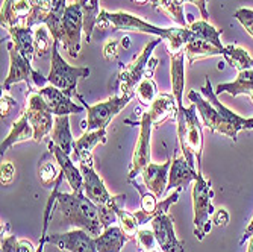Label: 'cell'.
Here are the masks:
<instances>
[{
	"label": "cell",
	"mask_w": 253,
	"mask_h": 252,
	"mask_svg": "<svg viewBox=\"0 0 253 252\" xmlns=\"http://www.w3.org/2000/svg\"><path fill=\"white\" fill-rule=\"evenodd\" d=\"M150 252H163V251H159V249H155V251H150Z\"/></svg>",
	"instance_id": "obj_54"
},
{
	"label": "cell",
	"mask_w": 253,
	"mask_h": 252,
	"mask_svg": "<svg viewBox=\"0 0 253 252\" xmlns=\"http://www.w3.org/2000/svg\"><path fill=\"white\" fill-rule=\"evenodd\" d=\"M133 2L138 3V5H146V3L149 2V0H133Z\"/></svg>",
	"instance_id": "obj_53"
},
{
	"label": "cell",
	"mask_w": 253,
	"mask_h": 252,
	"mask_svg": "<svg viewBox=\"0 0 253 252\" xmlns=\"http://www.w3.org/2000/svg\"><path fill=\"white\" fill-rule=\"evenodd\" d=\"M122 41H123V48H126V49H127V48H129V38H127V37H125Z\"/></svg>",
	"instance_id": "obj_52"
},
{
	"label": "cell",
	"mask_w": 253,
	"mask_h": 252,
	"mask_svg": "<svg viewBox=\"0 0 253 252\" xmlns=\"http://www.w3.org/2000/svg\"><path fill=\"white\" fill-rule=\"evenodd\" d=\"M253 91V68H249V70L240 72L237 79L234 82H226V84H218L215 95H221V93H227L231 96H240V95H247Z\"/></svg>",
	"instance_id": "obj_29"
},
{
	"label": "cell",
	"mask_w": 253,
	"mask_h": 252,
	"mask_svg": "<svg viewBox=\"0 0 253 252\" xmlns=\"http://www.w3.org/2000/svg\"><path fill=\"white\" fill-rule=\"evenodd\" d=\"M8 53H9V72L3 82L5 90H9L11 85L18 84V82H26L29 90H34V87H38V88L47 87L49 79L44 78L37 70H34L31 61L26 59L18 50H15L12 43L8 44Z\"/></svg>",
	"instance_id": "obj_7"
},
{
	"label": "cell",
	"mask_w": 253,
	"mask_h": 252,
	"mask_svg": "<svg viewBox=\"0 0 253 252\" xmlns=\"http://www.w3.org/2000/svg\"><path fill=\"white\" fill-rule=\"evenodd\" d=\"M252 236H253V219H252V220H250V223L247 225L246 231H244V234H243V237H241V240H240V245H244L247 240H250V239H252Z\"/></svg>",
	"instance_id": "obj_50"
},
{
	"label": "cell",
	"mask_w": 253,
	"mask_h": 252,
	"mask_svg": "<svg viewBox=\"0 0 253 252\" xmlns=\"http://www.w3.org/2000/svg\"><path fill=\"white\" fill-rule=\"evenodd\" d=\"M185 56L188 59V64H193L199 59H203V58H212V56H218V55H223V50L215 48L214 44L205 41L202 38H197V37H193L187 46H185Z\"/></svg>",
	"instance_id": "obj_30"
},
{
	"label": "cell",
	"mask_w": 253,
	"mask_h": 252,
	"mask_svg": "<svg viewBox=\"0 0 253 252\" xmlns=\"http://www.w3.org/2000/svg\"><path fill=\"white\" fill-rule=\"evenodd\" d=\"M38 91H40V95L44 98L45 103L49 105L50 111L55 114V116H70V114H76V112L84 111L82 106L72 102V98H68L62 90L53 87L52 84H49L44 88H40Z\"/></svg>",
	"instance_id": "obj_18"
},
{
	"label": "cell",
	"mask_w": 253,
	"mask_h": 252,
	"mask_svg": "<svg viewBox=\"0 0 253 252\" xmlns=\"http://www.w3.org/2000/svg\"><path fill=\"white\" fill-rule=\"evenodd\" d=\"M152 230L156 236L159 249L163 252H185V242L176 237L174 233V219L170 213L156 216L152 222Z\"/></svg>",
	"instance_id": "obj_14"
},
{
	"label": "cell",
	"mask_w": 253,
	"mask_h": 252,
	"mask_svg": "<svg viewBox=\"0 0 253 252\" xmlns=\"http://www.w3.org/2000/svg\"><path fill=\"white\" fill-rule=\"evenodd\" d=\"M149 114L153 126H158L161 123H164L167 119H170L171 116L176 119L177 114V103L173 95H158L156 99L152 102V105L149 106Z\"/></svg>",
	"instance_id": "obj_23"
},
{
	"label": "cell",
	"mask_w": 253,
	"mask_h": 252,
	"mask_svg": "<svg viewBox=\"0 0 253 252\" xmlns=\"http://www.w3.org/2000/svg\"><path fill=\"white\" fill-rule=\"evenodd\" d=\"M34 41H35V56L37 58H44L49 53V50L53 46V37L50 29L41 23V25L34 26Z\"/></svg>",
	"instance_id": "obj_38"
},
{
	"label": "cell",
	"mask_w": 253,
	"mask_h": 252,
	"mask_svg": "<svg viewBox=\"0 0 253 252\" xmlns=\"http://www.w3.org/2000/svg\"><path fill=\"white\" fill-rule=\"evenodd\" d=\"M152 119L150 114L143 112L141 114V123H140V135H138V142L135 145V151L132 155V161L129 167V176L127 181L136 179V176H140L143 170L152 163L150 161V137H152Z\"/></svg>",
	"instance_id": "obj_13"
},
{
	"label": "cell",
	"mask_w": 253,
	"mask_h": 252,
	"mask_svg": "<svg viewBox=\"0 0 253 252\" xmlns=\"http://www.w3.org/2000/svg\"><path fill=\"white\" fill-rule=\"evenodd\" d=\"M0 252H18V239L15 236H6L2 239Z\"/></svg>",
	"instance_id": "obj_45"
},
{
	"label": "cell",
	"mask_w": 253,
	"mask_h": 252,
	"mask_svg": "<svg viewBox=\"0 0 253 252\" xmlns=\"http://www.w3.org/2000/svg\"><path fill=\"white\" fill-rule=\"evenodd\" d=\"M212 198H214V190L211 187V181L205 179L203 173L199 172V176L193 184V211H194V236L200 242L211 231V216L215 213Z\"/></svg>",
	"instance_id": "obj_4"
},
{
	"label": "cell",
	"mask_w": 253,
	"mask_h": 252,
	"mask_svg": "<svg viewBox=\"0 0 253 252\" xmlns=\"http://www.w3.org/2000/svg\"><path fill=\"white\" fill-rule=\"evenodd\" d=\"M96 26L106 29L112 26L114 31H129V32H141L156 35L158 38H163L167 41L170 53H177L185 49L187 43L194 37L190 28H159L150 23L141 20L140 17H135L125 11L108 12L105 9L100 11Z\"/></svg>",
	"instance_id": "obj_2"
},
{
	"label": "cell",
	"mask_w": 253,
	"mask_h": 252,
	"mask_svg": "<svg viewBox=\"0 0 253 252\" xmlns=\"http://www.w3.org/2000/svg\"><path fill=\"white\" fill-rule=\"evenodd\" d=\"M223 58L224 61L234 67L235 70L240 72H244V70H249V68L253 67V58L249 55V52L237 44H229V46H224L223 48Z\"/></svg>",
	"instance_id": "obj_31"
},
{
	"label": "cell",
	"mask_w": 253,
	"mask_h": 252,
	"mask_svg": "<svg viewBox=\"0 0 253 252\" xmlns=\"http://www.w3.org/2000/svg\"><path fill=\"white\" fill-rule=\"evenodd\" d=\"M79 169L84 176V192L97 207L111 203L114 195L108 192L103 179L94 170V161H81Z\"/></svg>",
	"instance_id": "obj_16"
},
{
	"label": "cell",
	"mask_w": 253,
	"mask_h": 252,
	"mask_svg": "<svg viewBox=\"0 0 253 252\" xmlns=\"http://www.w3.org/2000/svg\"><path fill=\"white\" fill-rule=\"evenodd\" d=\"M32 5H34L32 14L25 23L26 28H34L45 21L52 9V0H32Z\"/></svg>",
	"instance_id": "obj_39"
},
{
	"label": "cell",
	"mask_w": 253,
	"mask_h": 252,
	"mask_svg": "<svg viewBox=\"0 0 253 252\" xmlns=\"http://www.w3.org/2000/svg\"><path fill=\"white\" fill-rule=\"evenodd\" d=\"M78 3L81 5L84 12V32L86 43H89L102 9L99 8V0H78Z\"/></svg>",
	"instance_id": "obj_35"
},
{
	"label": "cell",
	"mask_w": 253,
	"mask_h": 252,
	"mask_svg": "<svg viewBox=\"0 0 253 252\" xmlns=\"http://www.w3.org/2000/svg\"><path fill=\"white\" fill-rule=\"evenodd\" d=\"M155 8L163 9L166 14L170 15L173 21H176L180 28H188V23L183 12V3L179 0H152Z\"/></svg>",
	"instance_id": "obj_37"
},
{
	"label": "cell",
	"mask_w": 253,
	"mask_h": 252,
	"mask_svg": "<svg viewBox=\"0 0 253 252\" xmlns=\"http://www.w3.org/2000/svg\"><path fill=\"white\" fill-rule=\"evenodd\" d=\"M117 55H119V43L116 40H109L105 44V48H103V56H105V59L112 61V59L117 58Z\"/></svg>",
	"instance_id": "obj_44"
},
{
	"label": "cell",
	"mask_w": 253,
	"mask_h": 252,
	"mask_svg": "<svg viewBox=\"0 0 253 252\" xmlns=\"http://www.w3.org/2000/svg\"><path fill=\"white\" fill-rule=\"evenodd\" d=\"M52 142L59 146L67 155L73 153V135L70 129V117L68 116H56L55 117V126L52 131Z\"/></svg>",
	"instance_id": "obj_28"
},
{
	"label": "cell",
	"mask_w": 253,
	"mask_h": 252,
	"mask_svg": "<svg viewBox=\"0 0 253 252\" xmlns=\"http://www.w3.org/2000/svg\"><path fill=\"white\" fill-rule=\"evenodd\" d=\"M127 236L123 233L120 226L112 225L97 237H94L97 252H122L125 243L127 242Z\"/></svg>",
	"instance_id": "obj_26"
},
{
	"label": "cell",
	"mask_w": 253,
	"mask_h": 252,
	"mask_svg": "<svg viewBox=\"0 0 253 252\" xmlns=\"http://www.w3.org/2000/svg\"><path fill=\"white\" fill-rule=\"evenodd\" d=\"M84 31V12L78 0L68 3L62 20V48L72 58H78L81 50V34Z\"/></svg>",
	"instance_id": "obj_12"
},
{
	"label": "cell",
	"mask_w": 253,
	"mask_h": 252,
	"mask_svg": "<svg viewBox=\"0 0 253 252\" xmlns=\"http://www.w3.org/2000/svg\"><path fill=\"white\" fill-rule=\"evenodd\" d=\"M185 122H187V131L185 139L182 143H179L180 151L187 161L196 167V161L199 166V172H202V152H203V128L197 117V106L191 103L185 111Z\"/></svg>",
	"instance_id": "obj_9"
},
{
	"label": "cell",
	"mask_w": 253,
	"mask_h": 252,
	"mask_svg": "<svg viewBox=\"0 0 253 252\" xmlns=\"http://www.w3.org/2000/svg\"><path fill=\"white\" fill-rule=\"evenodd\" d=\"M45 242L56 245L61 251L67 252H97L94 237L79 228L61 234H50Z\"/></svg>",
	"instance_id": "obj_15"
},
{
	"label": "cell",
	"mask_w": 253,
	"mask_h": 252,
	"mask_svg": "<svg viewBox=\"0 0 253 252\" xmlns=\"http://www.w3.org/2000/svg\"><path fill=\"white\" fill-rule=\"evenodd\" d=\"M53 153L49 151L47 153H45L41 159V163H40V167H38V178H40V182H41V186L45 187V189H49L52 187L53 184H56V181L61 175V170H58L56 167V159L53 161L52 159Z\"/></svg>",
	"instance_id": "obj_34"
},
{
	"label": "cell",
	"mask_w": 253,
	"mask_h": 252,
	"mask_svg": "<svg viewBox=\"0 0 253 252\" xmlns=\"http://www.w3.org/2000/svg\"><path fill=\"white\" fill-rule=\"evenodd\" d=\"M14 106H15V101L8 95H2V99H0V112H2V119L9 116V112Z\"/></svg>",
	"instance_id": "obj_46"
},
{
	"label": "cell",
	"mask_w": 253,
	"mask_h": 252,
	"mask_svg": "<svg viewBox=\"0 0 253 252\" xmlns=\"http://www.w3.org/2000/svg\"><path fill=\"white\" fill-rule=\"evenodd\" d=\"M179 2H182V3L191 2L193 5H196V6L199 8V11H200V14H202V18L208 21L210 14H208V6H206V0H179Z\"/></svg>",
	"instance_id": "obj_48"
},
{
	"label": "cell",
	"mask_w": 253,
	"mask_h": 252,
	"mask_svg": "<svg viewBox=\"0 0 253 252\" xmlns=\"http://www.w3.org/2000/svg\"><path fill=\"white\" fill-rule=\"evenodd\" d=\"M62 178L65 176L61 172L52 193L56 196V208L61 211L65 223L84 230L93 237L100 236L103 233V225L100 220L99 207L85 195L84 189L72 193H61L59 187L62 184Z\"/></svg>",
	"instance_id": "obj_3"
},
{
	"label": "cell",
	"mask_w": 253,
	"mask_h": 252,
	"mask_svg": "<svg viewBox=\"0 0 253 252\" xmlns=\"http://www.w3.org/2000/svg\"><path fill=\"white\" fill-rule=\"evenodd\" d=\"M212 222H214L217 226H227V223H229V213H227L224 208L215 210Z\"/></svg>",
	"instance_id": "obj_47"
},
{
	"label": "cell",
	"mask_w": 253,
	"mask_h": 252,
	"mask_svg": "<svg viewBox=\"0 0 253 252\" xmlns=\"http://www.w3.org/2000/svg\"><path fill=\"white\" fill-rule=\"evenodd\" d=\"M135 95H114L105 102H100L97 105H86L84 98L81 95H76V98L82 102V105L86 109V131H96V129H106V126L111 123V120L120 114V111L127 106L130 99Z\"/></svg>",
	"instance_id": "obj_6"
},
{
	"label": "cell",
	"mask_w": 253,
	"mask_h": 252,
	"mask_svg": "<svg viewBox=\"0 0 253 252\" xmlns=\"http://www.w3.org/2000/svg\"><path fill=\"white\" fill-rule=\"evenodd\" d=\"M49 151L55 155V159L59 166V170L64 173L68 186L72 187L73 192L82 190L84 189V176L79 167H76L75 161L70 155H67L59 146H56L52 140L49 142Z\"/></svg>",
	"instance_id": "obj_22"
},
{
	"label": "cell",
	"mask_w": 253,
	"mask_h": 252,
	"mask_svg": "<svg viewBox=\"0 0 253 252\" xmlns=\"http://www.w3.org/2000/svg\"><path fill=\"white\" fill-rule=\"evenodd\" d=\"M188 28L191 29V32L194 34V37L202 38V40H205V41H208V43L214 44L215 48H218V49H221V50H223L224 46H223V44H221V41H220V35L223 34V31H221V29L214 28V26H212V25H210V23L206 21V20H197V21H193Z\"/></svg>",
	"instance_id": "obj_36"
},
{
	"label": "cell",
	"mask_w": 253,
	"mask_h": 252,
	"mask_svg": "<svg viewBox=\"0 0 253 252\" xmlns=\"http://www.w3.org/2000/svg\"><path fill=\"white\" fill-rule=\"evenodd\" d=\"M18 252H37L34 245L29 240H18Z\"/></svg>",
	"instance_id": "obj_49"
},
{
	"label": "cell",
	"mask_w": 253,
	"mask_h": 252,
	"mask_svg": "<svg viewBox=\"0 0 253 252\" xmlns=\"http://www.w3.org/2000/svg\"><path fill=\"white\" fill-rule=\"evenodd\" d=\"M28 140H34V128H32L28 116L23 112L20 119L12 123L9 134L6 135V139H3L2 145H0V152L3 155L11 146L21 143V142H28Z\"/></svg>",
	"instance_id": "obj_24"
},
{
	"label": "cell",
	"mask_w": 253,
	"mask_h": 252,
	"mask_svg": "<svg viewBox=\"0 0 253 252\" xmlns=\"http://www.w3.org/2000/svg\"><path fill=\"white\" fill-rule=\"evenodd\" d=\"M135 239H136L138 248H140V252H150V251H155V249L159 248L156 236H155L152 228H150V230H147V228H141V230H138Z\"/></svg>",
	"instance_id": "obj_41"
},
{
	"label": "cell",
	"mask_w": 253,
	"mask_h": 252,
	"mask_svg": "<svg viewBox=\"0 0 253 252\" xmlns=\"http://www.w3.org/2000/svg\"><path fill=\"white\" fill-rule=\"evenodd\" d=\"M199 176V172L196 167H193L185 156H174L171 161L170 173H169V184L167 192L174 190H185L193 181H196Z\"/></svg>",
	"instance_id": "obj_20"
},
{
	"label": "cell",
	"mask_w": 253,
	"mask_h": 252,
	"mask_svg": "<svg viewBox=\"0 0 253 252\" xmlns=\"http://www.w3.org/2000/svg\"><path fill=\"white\" fill-rule=\"evenodd\" d=\"M129 182L138 192H140V196H141V210L133 213L136 216V219H138V223L144 225L147 222H152L156 217V210H158L159 199L152 192L144 189L138 181L133 179V181H129Z\"/></svg>",
	"instance_id": "obj_27"
},
{
	"label": "cell",
	"mask_w": 253,
	"mask_h": 252,
	"mask_svg": "<svg viewBox=\"0 0 253 252\" xmlns=\"http://www.w3.org/2000/svg\"><path fill=\"white\" fill-rule=\"evenodd\" d=\"M125 201H126V195H119V199L114 208H116L117 220L120 223L123 233L127 236V239H135L138 230H140V223H138V219L133 213H127L125 210Z\"/></svg>",
	"instance_id": "obj_32"
},
{
	"label": "cell",
	"mask_w": 253,
	"mask_h": 252,
	"mask_svg": "<svg viewBox=\"0 0 253 252\" xmlns=\"http://www.w3.org/2000/svg\"><path fill=\"white\" fill-rule=\"evenodd\" d=\"M59 41L53 40L52 46V68L47 76L49 84L53 87L62 90L68 98L76 96V88H78V79L79 78H88L89 76V68L88 67H73L64 58L61 56L59 50Z\"/></svg>",
	"instance_id": "obj_5"
},
{
	"label": "cell",
	"mask_w": 253,
	"mask_h": 252,
	"mask_svg": "<svg viewBox=\"0 0 253 252\" xmlns=\"http://www.w3.org/2000/svg\"><path fill=\"white\" fill-rule=\"evenodd\" d=\"M235 18L241 23V26L253 37V9L250 8H240L235 11Z\"/></svg>",
	"instance_id": "obj_42"
},
{
	"label": "cell",
	"mask_w": 253,
	"mask_h": 252,
	"mask_svg": "<svg viewBox=\"0 0 253 252\" xmlns=\"http://www.w3.org/2000/svg\"><path fill=\"white\" fill-rule=\"evenodd\" d=\"M14 176H15L14 164L9 163V161L2 163V166H0V182H2V186L3 187L9 186L12 182V179H14Z\"/></svg>",
	"instance_id": "obj_43"
},
{
	"label": "cell",
	"mask_w": 253,
	"mask_h": 252,
	"mask_svg": "<svg viewBox=\"0 0 253 252\" xmlns=\"http://www.w3.org/2000/svg\"><path fill=\"white\" fill-rule=\"evenodd\" d=\"M25 114L34 128V140L37 143H40L50 131H53V112L50 111L49 105L45 103L44 98L40 95V91L28 90Z\"/></svg>",
	"instance_id": "obj_8"
},
{
	"label": "cell",
	"mask_w": 253,
	"mask_h": 252,
	"mask_svg": "<svg viewBox=\"0 0 253 252\" xmlns=\"http://www.w3.org/2000/svg\"><path fill=\"white\" fill-rule=\"evenodd\" d=\"M106 143V129L85 131L73 143V161H93V149L99 145Z\"/></svg>",
	"instance_id": "obj_21"
},
{
	"label": "cell",
	"mask_w": 253,
	"mask_h": 252,
	"mask_svg": "<svg viewBox=\"0 0 253 252\" xmlns=\"http://www.w3.org/2000/svg\"><path fill=\"white\" fill-rule=\"evenodd\" d=\"M200 91L206 99H203L196 90L190 91L188 99L191 103H194L197 106V111L202 116L205 126L210 131L223 134V135L229 137V139H232L234 142H237V135L240 131H243V129L252 131L253 129V117L244 119V117L238 116L237 112H234L232 109L224 106L218 101L215 91L212 90L210 78H206V84L200 88Z\"/></svg>",
	"instance_id": "obj_1"
},
{
	"label": "cell",
	"mask_w": 253,
	"mask_h": 252,
	"mask_svg": "<svg viewBox=\"0 0 253 252\" xmlns=\"http://www.w3.org/2000/svg\"><path fill=\"white\" fill-rule=\"evenodd\" d=\"M170 73H171V87H173V96L177 103V139L179 143L185 139L187 122H185V111L183 106V88H185V50H180L177 53H170Z\"/></svg>",
	"instance_id": "obj_11"
},
{
	"label": "cell",
	"mask_w": 253,
	"mask_h": 252,
	"mask_svg": "<svg viewBox=\"0 0 253 252\" xmlns=\"http://www.w3.org/2000/svg\"><path fill=\"white\" fill-rule=\"evenodd\" d=\"M247 252H253V236L249 240V246H247Z\"/></svg>",
	"instance_id": "obj_51"
},
{
	"label": "cell",
	"mask_w": 253,
	"mask_h": 252,
	"mask_svg": "<svg viewBox=\"0 0 253 252\" xmlns=\"http://www.w3.org/2000/svg\"><path fill=\"white\" fill-rule=\"evenodd\" d=\"M163 38H156L150 41L144 50L133 58L129 64L122 65L120 72H119V82H120V93L122 95H135V88L140 84V81L146 76L147 70V64L152 58V53L158 44H161Z\"/></svg>",
	"instance_id": "obj_10"
},
{
	"label": "cell",
	"mask_w": 253,
	"mask_h": 252,
	"mask_svg": "<svg viewBox=\"0 0 253 252\" xmlns=\"http://www.w3.org/2000/svg\"><path fill=\"white\" fill-rule=\"evenodd\" d=\"M12 38V44L15 50H18L26 59L32 61L35 56V41H34V31L32 28H26L23 25H15L6 29Z\"/></svg>",
	"instance_id": "obj_25"
},
{
	"label": "cell",
	"mask_w": 253,
	"mask_h": 252,
	"mask_svg": "<svg viewBox=\"0 0 253 252\" xmlns=\"http://www.w3.org/2000/svg\"><path fill=\"white\" fill-rule=\"evenodd\" d=\"M32 0H5L0 9V25L5 29L15 25L25 26L26 20L32 14Z\"/></svg>",
	"instance_id": "obj_17"
},
{
	"label": "cell",
	"mask_w": 253,
	"mask_h": 252,
	"mask_svg": "<svg viewBox=\"0 0 253 252\" xmlns=\"http://www.w3.org/2000/svg\"><path fill=\"white\" fill-rule=\"evenodd\" d=\"M67 6H68L67 0H52L50 14L44 21V25L50 29L53 40H56L59 43L62 38V20H64V14H65Z\"/></svg>",
	"instance_id": "obj_33"
},
{
	"label": "cell",
	"mask_w": 253,
	"mask_h": 252,
	"mask_svg": "<svg viewBox=\"0 0 253 252\" xmlns=\"http://www.w3.org/2000/svg\"><path fill=\"white\" fill-rule=\"evenodd\" d=\"M171 167V159L169 158L163 164L150 163L141 173L144 186L149 192H152L158 199L163 198L167 193V184H169V173Z\"/></svg>",
	"instance_id": "obj_19"
},
{
	"label": "cell",
	"mask_w": 253,
	"mask_h": 252,
	"mask_svg": "<svg viewBox=\"0 0 253 252\" xmlns=\"http://www.w3.org/2000/svg\"><path fill=\"white\" fill-rule=\"evenodd\" d=\"M135 95L138 98V101L141 102V105L144 106H150L152 102L156 99L158 96V88H156V84L152 78H143L140 81V84L136 85V90H135Z\"/></svg>",
	"instance_id": "obj_40"
}]
</instances>
